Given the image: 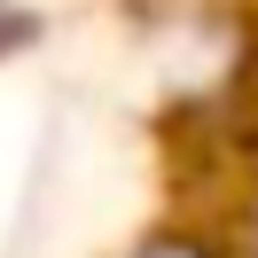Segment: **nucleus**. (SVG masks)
<instances>
[{"label": "nucleus", "instance_id": "1", "mask_svg": "<svg viewBox=\"0 0 258 258\" xmlns=\"http://www.w3.org/2000/svg\"><path fill=\"white\" fill-rule=\"evenodd\" d=\"M125 258H219L204 235H149L141 250H125Z\"/></svg>", "mask_w": 258, "mask_h": 258}]
</instances>
